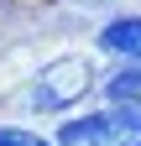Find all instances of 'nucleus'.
<instances>
[{
	"label": "nucleus",
	"instance_id": "7ed1b4c3",
	"mask_svg": "<svg viewBox=\"0 0 141 146\" xmlns=\"http://www.w3.org/2000/svg\"><path fill=\"white\" fill-rule=\"evenodd\" d=\"M110 52H120V58H136L141 63V16H126V21H110L99 36Z\"/></svg>",
	"mask_w": 141,
	"mask_h": 146
},
{
	"label": "nucleus",
	"instance_id": "f257e3e1",
	"mask_svg": "<svg viewBox=\"0 0 141 146\" xmlns=\"http://www.w3.org/2000/svg\"><path fill=\"white\" fill-rule=\"evenodd\" d=\"M89 84H94V63L89 58H58V63H47L37 73V84H31L26 99L37 110H63V104L89 94Z\"/></svg>",
	"mask_w": 141,
	"mask_h": 146
},
{
	"label": "nucleus",
	"instance_id": "39448f33",
	"mask_svg": "<svg viewBox=\"0 0 141 146\" xmlns=\"http://www.w3.org/2000/svg\"><path fill=\"white\" fill-rule=\"evenodd\" d=\"M0 146H47V141L31 131H0Z\"/></svg>",
	"mask_w": 141,
	"mask_h": 146
},
{
	"label": "nucleus",
	"instance_id": "f03ea898",
	"mask_svg": "<svg viewBox=\"0 0 141 146\" xmlns=\"http://www.w3.org/2000/svg\"><path fill=\"white\" fill-rule=\"evenodd\" d=\"M58 146H141V115L126 104V110H104V115L73 120V125H63Z\"/></svg>",
	"mask_w": 141,
	"mask_h": 146
},
{
	"label": "nucleus",
	"instance_id": "20e7f679",
	"mask_svg": "<svg viewBox=\"0 0 141 146\" xmlns=\"http://www.w3.org/2000/svg\"><path fill=\"white\" fill-rule=\"evenodd\" d=\"M110 99L120 104H141V68H120L110 78Z\"/></svg>",
	"mask_w": 141,
	"mask_h": 146
}]
</instances>
